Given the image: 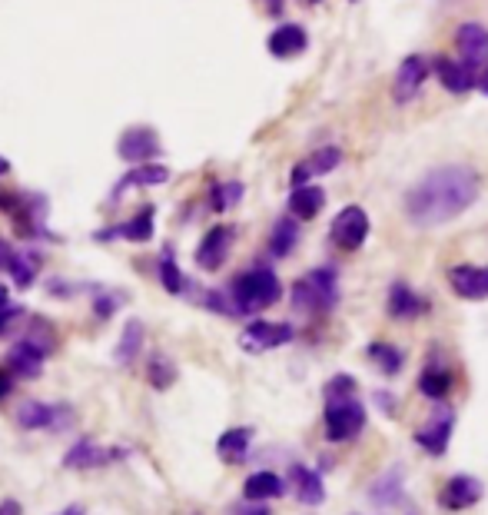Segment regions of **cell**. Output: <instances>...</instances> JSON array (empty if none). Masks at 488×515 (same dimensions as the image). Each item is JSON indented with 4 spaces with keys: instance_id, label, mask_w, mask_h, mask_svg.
I'll return each instance as SVG.
<instances>
[{
    "instance_id": "obj_1",
    "label": "cell",
    "mask_w": 488,
    "mask_h": 515,
    "mask_svg": "<svg viewBox=\"0 0 488 515\" xmlns=\"http://www.w3.org/2000/svg\"><path fill=\"white\" fill-rule=\"evenodd\" d=\"M479 193H482V177L472 167L452 163V167L429 170L406 193V216L419 230H435V226H445L455 216H462L479 200Z\"/></svg>"
},
{
    "instance_id": "obj_2",
    "label": "cell",
    "mask_w": 488,
    "mask_h": 515,
    "mask_svg": "<svg viewBox=\"0 0 488 515\" xmlns=\"http://www.w3.org/2000/svg\"><path fill=\"white\" fill-rule=\"evenodd\" d=\"M279 296H283V283H279V276L269 270V266L246 270L230 283V300L236 306V316H249V313H259V309H269L273 303H279Z\"/></svg>"
},
{
    "instance_id": "obj_3",
    "label": "cell",
    "mask_w": 488,
    "mask_h": 515,
    "mask_svg": "<svg viewBox=\"0 0 488 515\" xmlns=\"http://www.w3.org/2000/svg\"><path fill=\"white\" fill-rule=\"evenodd\" d=\"M339 303V276L332 266H319V270H309L303 280H296L293 286V306L303 309V313H332Z\"/></svg>"
},
{
    "instance_id": "obj_4",
    "label": "cell",
    "mask_w": 488,
    "mask_h": 515,
    "mask_svg": "<svg viewBox=\"0 0 488 515\" xmlns=\"http://www.w3.org/2000/svg\"><path fill=\"white\" fill-rule=\"evenodd\" d=\"M323 422H326V439L329 442H352L366 429V406L359 403L356 393L352 396H326L323 406Z\"/></svg>"
},
{
    "instance_id": "obj_5",
    "label": "cell",
    "mask_w": 488,
    "mask_h": 515,
    "mask_svg": "<svg viewBox=\"0 0 488 515\" xmlns=\"http://www.w3.org/2000/svg\"><path fill=\"white\" fill-rule=\"evenodd\" d=\"M17 426L20 429H50V432H64L67 426H74V409L64 403H40V399H24L17 409Z\"/></svg>"
},
{
    "instance_id": "obj_6",
    "label": "cell",
    "mask_w": 488,
    "mask_h": 515,
    "mask_svg": "<svg viewBox=\"0 0 488 515\" xmlns=\"http://www.w3.org/2000/svg\"><path fill=\"white\" fill-rule=\"evenodd\" d=\"M50 349H54L50 346V336L44 339L40 333H30L20 339V343H14V349L7 353V369L20 379H37Z\"/></svg>"
},
{
    "instance_id": "obj_7",
    "label": "cell",
    "mask_w": 488,
    "mask_h": 515,
    "mask_svg": "<svg viewBox=\"0 0 488 515\" xmlns=\"http://www.w3.org/2000/svg\"><path fill=\"white\" fill-rule=\"evenodd\" d=\"M329 240L336 243L339 250H359V246L369 240V213L356 203L342 206L329 226Z\"/></svg>"
},
{
    "instance_id": "obj_8",
    "label": "cell",
    "mask_w": 488,
    "mask_h": 515,
    "mask_svg": "<svg viewBox=\"0 0 488 515\" xmlns=\"http://www.w3.org/2000/svg\"><path fill=\"white\" fill-rule=\"evenodd\" d=\"M296 329L289 323H269V319H256L240 333V346L246 353H269V349H279L286 343H293Z\"/></svg>"
},
{
    "instance_id": "obj_9",
    "label": "cell",
    "mask_w": 488,
    "mask_h": 515,
    "mask_svg": "<svg viewBox=\"0 0 488 515\" xmlns=\"http://www.w3.org/2000/svg\"><path fill=\"white\" fill-rule=\"evenodd\" d=\"M485 496V486L469 472H459V476H452L449 482L442 486L439 492V506L445 512H462V509H472L479 506Z\"/></svg>"
},
{
    "instance_id": "obj_10",
    "label": "cell",
    "mask_w": 488,
    "mask_h": 515,
    "mask_svg": "<svg viewBox=\"0 0 488 515\" xmlns=\"http://www.w3.org/2000/svg\"><path fill=\"white\" fill-rule=\"evenodd\" d=\"M233 240H236L233 226H226V223L213 226V230L200 240V246H196V266L206 273L220 270V266L226 263V256H230V250H233Z\"/></svg>"
},
{
    "instance_id": "obj_11",
    "label": "cell",
    "mask_w": 488,
    "mask_h": 515,
    "mask_svg": "<svg viewBox=\"0 0 488 515\" xmlns=\"http://www.w3.org/2000/svg\"><path fill=\"white\" fill-rule=\"evenodd\" d=\"M429 74H432V60H425L419 54L402 60L396 70V80H392V97H396V103H409L419 97V90L425 80H429Z\"/></svg>"
},
{
    "instance_id": "obj_12",
    "label": "cell",
    "mask_w": 488,
    "mask_h": 515,
    "mask_svg": "<svg viewBox=\"0 0 488 515\" xmlns=\"http://www.w3.org/2000/svg\"><path fill=\"white\" fill-rule=\"evenodd\" d=\"M452 429H455V412L439 409L422 429H415V446L425 449L429 456H445V449L452 442Z\"/></svg>"
},
{
    "instance_id": "obj_13",
    "label": "cell",
    "mask_w": 488,
    "mask_h": 515,
    "mask_svg": "<svg viewBox=\"0 0 488 515\" xmlns=\"http://www.w3.org/2000/svg\"><path fill=\"white\" fill-rule=\"evenodd\" d=\"M445 276H449V286L459 300H488V266L459 263Z\"/></svg>"
},
{
    "instance_id": "obj_14",
    "label": "cell",
    "mask_w": 488,
    "mask_h": 515,
    "mask_svg": "<svg viewBox=\"0 0 488 515\" xmlns=\"http://www.w3.org/2000/svg\"><path fill=\"white\" fill-rule=\"evenodd\" d=\"M342 163V150L339 147H319L313 150L309 157H303L293 167V177H289V183L293 187H306L309 180H316V177H326V173H332Z\"/></svg>"
},
{
    "instance_id": "obj_15",
    "label": "cell",
    "mask_w": 488,
    "mask_h": 515,
    "mask_svg": "<svg viewBox=\"0 0 488 515\" xmlns=\"http://www.w3.org/2000/svg\"><path fill=\"white\" fill-rule=\"evenodd\" d=\"M455 47L472 70H482L488 64V30L482 24H462L455 30Z\"/></svg>"
},
{
    "instance_id": "obj_16",
    "label": "cell",
    "mask_w": 488,
    "mask_h": 515,
    "mask_svg": "<svg viewBox=\"0 0 488 515\" xmlns=\"http://www.w3.org/2000/svg\"><path fill=\"white\" fill-rule=\"evenodd\" d=\"M432 70L439 74L442 87L449 90V94H469L472 87H479V77H475V70L459 60H449V57H435L432 60Z\"/></svg>"
},
{
    "instance_id": "obj_17",
    "label": "cell",
    "mask_w": 488,
    "mask_h": 515,
    "mask_svg": "<svg viewBox=\"0 0 488 515\" xmlns=\"http://www.w3.org/2000/svg\"><path fill=\"white\" fill-rule=\"evenodd\" d=\"M123 452L120 449H103L100 442H93V439H80L70 446V452L64 456V466L67 469H100V466H107L110 459H120Z\"/></svg>"
},
{
    "instance_id": "obj_18",
    "label": "cell",
    "mask_w": 488,
    "mask_h": 515,
    "mask_svg": "<svg viewBox=\"0 0 488 515\" xmlns=\"http://www.w3.org/2000/svg\"><path fill=\"white\" fill-rule=\"evenodd\" d=\"M117 153L130 163H143V160H150V157H157V153H160V140L150 127H133L120 137Z\"/></svg>"
},
{
    "instance_id": "obj_19",
    "label": "cell",
    "mask_w": 488,
    "mask_h": 515,
    "mask_svg": "<svg viewBox=\"0 0 488 515\" xmlns=\"http://www.w3.org/2000/svg\"><path fill=\"white\" fill-rule=\"evenodd\" d=\"M386 309H389V316H392V319H406V323H409V319L425 316L432 306H429V300H422V296L415 293L412 286H406V283H392Z\"/></svg>"
},
{
    "instance_id": "obj_20",
    "label": "cell",
    "mask_w": 488,
    "mask_h": 515,
    "mask_svg": "<svg viewBox=\"0 0 488 515\" xmlns=\"http://www.w3.org/2000/svg\"><path fill=\"white\" fill-rule=\"evenodd\" d=\"M306 44H309V37H306L303 27H299V24H283V27H276L273 34H269L266 50L273 57H279V60H289V57L303 54Z\"/></svg>"
},
{
    "instance_id": "obj_21",
    "label": "cell",
    "mask_w": 488,
    "mask_h": 515,
    "mask_svg": "<svg viewBox=\"0 0 488 515\" xmlns=\"http://www.w3.org/2000/svg\"><path fill=\"white\" fill-rule=\"evenodd\" d=\"M289 482H293V492L303 506H319V502L326 499V486H323V479H319L316 469L299 466L296 462V466L289 469Z\"/></svg>"
},
{
    "instance_id": "obj_22",
    "label": "cell",
    "mask_w": 488,
    "mask_h": 515,
    "mask_svg": "<svg viewBox=\"0 0 488 515\" xmlns=\"http://www.w3.org/2000/svg\"><path fill=\"white\" fill-rule=\"evenodd\" d=\"M253 436L256 432L249 426H233L226 429L220 442H216V452H220L223 462H230V466H240V462L249 459V446H253Z\"/></svg>"
},
{
    "instance_id": "obj_23",
    "label": "cell",
    "mask_w": 488,
    "mask_h": 515,
    "mask_svg": "<svg viewBox=\"0 0 488 515\" xmlns=\"http://www.w3.org/2000/svg\"><path fill=\"white\" fill-rule=\"evenodd\" d=\"M283 492H286V479L276 476V472H269V469H259L243 482V499L246 502H269V499H279Z\"/></svg>"
},
{
    "instance_id": "obj_24",
    "label": "cell",
    "mask_w": 488,
    "mask_h": 515,
    "mask_svg": "<svg viewBox=\"0 0 488 515\" xmlns=\"http://www.w3.org/2000/svg\"><path fill=\"white\" fill-rule=\"evenodd\" d=\"M323 206H326V193L313 187V183L293 187V193H289V213H293L296 220H316Z\"/></svg>"
},
{
    "instance_id": "obj_25",
    "label": "cell",
    "mask_w": 488,
    "mask_h": 515,
    "mask_svg": "<svg viewBox=\"0 0 488 515\" xmlns=\"http://www.w3.org/2000/svg\"><path fill=\"white\" fill-rule=\"evenodd\" d=\"M110 236H123V240L130 243H147L153 240V206H143V210L127 220L117 230H107V233H97V240H110Z\"/></svg>"
},
{
    "instance_id": "obj_26",
    "label": "cell",
    "mask_w": 488,
    "mask_h": 515,
    "mask_svg": "<svg viewBox=\"0 0 488 515\" xmlns=\"http://www.w3.org/2000/svg\"><path fill=\"white\" fill-rule=\"evenodd\" d=\"M455 386V376L449 373L445 366H425L422 376H419V393L425 399H432V403H442V399H449Z\"/></svg>"
},
{
    "instance_id": "obj_27",
    "label": "cell",
    "mask_w": 488,
    "mask_h": 515,
    "mask_svg": "<svg viewBox=\"0 0 488 515\" xmlns=\"http://www.w3.org/2000/svg\"><path fill=\"white\" fill-rule=\"evenodd\" d=\"M170 180V170L163 167V163H140L137 170H130L127 177L117 183V190H113V197H120L127 187H160V183Z\"/></svg>"
},
{
    "instance_id": "obj_28",
    "label": "cell",
    "mask_w": 488,
    "mask_h": 515,
    "mask_svg": "<svg viewBox=\"0 0 488 515\" xmlns=\"http://www.w3.org/2000/svg\"><path fill=\"white\" fill-rule=\"evenodd\" d=\"M296 243H299V223H296V216H283L276 226H273V233H269V253L273 256H289L296 250Z\"/></svg>"
},
{
    "instance_id": "obj_29",
    "label": "cell",
    "mask_w": 488,
    "mask_h": 515,
    "mask_svg": "<svg viewBox=\"0 0 488 515\" xmlns=\"http://www.w3.org/2000/svg\"><path fill=\"white\" fill-rule=\"evenodd\" d=\"M369 359L379 366V373L382 376H399L402 373V366H406V356H402V349L399 346H392V343H369Z\"/></svg>"
},
{
    "instance_id": "obj_30",
    "label": "cell",
    "mask_w": 488,
    "mask_h": 515,
    "mask_svg": "<svg viewBox=\"0 0 488 515\" xmlns=\"http://www.w3.org/2000/svg\"><path fill=\"white\" fill-rule=\"evenodd\" d=\"M143 349V323L140 319H127L120 333V343H117V363L120 366H133V359L140 356Z\"/></svg>"
},
{
    "instance_id": "obj_31",
    "label": "cell",
    "mask_w": 488,
    "mask_h": 515,
    "mask_svg": "<svg viewBox=\"0 0 488 515\" xmlns=\"http://www.w3.org/2000/svg\"><path fill=\"white\" fill-rule=\"evenodd\" d=\"M399 492H402V469L396 466V469H389L379 482H372L369 499L376 502V506H396Z\"/></svg>"
},
{
    "instance_id": "obj_32",
    "label": "cell",
    "mask_w": 488,
    "mask_h": 515,
    "mask_svg": "<svg viewBox=\"0 0 488 515\" xmlns=\"http://www.w3.org/2000/svg\"><path fill=\"white\" fill-rule=\"evenodd\" d=\"M10 276H14V283L20 290H27L30 283H34V276L40 270V256L30 253V250H14V260H10Z\"/></svg>"
},
{
    "instance_id": "obj_33",
    "label": "cell",
    "mask_w": 488,
    "mask_h": 515,
    "mask_svg": "<svg viewBox=\"0 0 488 515\" xmlns=\"http://www.w3.org/2000/svg\"><path fill=\"white\" fill-rule=\"evenodd\" d=\"M243 200V183L240 180H230V183H216L213 193H210V206L216 213H226L230 206H236Z\"/></svg>"
},
{
    "instance_id": "obj_34",
    "label": "cell",
    "mask_w": 488,
    "mask_h": 515,
    "mask_svg": "<svg viewBox=\"0 0 488 515\" xmlns=\"http://www.w3.org/2000/svg\"><path fill=\"white\" fill-rule=\"evenodd\" d=\"M147 379H150L153 389H170L176 383V366L163 353H153L150 369H147Z\"/></svg>"
},
{
    "instance_id": "obj_35",
    "label": "cell",
    "mask_w": 488,
    "mask_h": 515,
    "mask_svg": "<svg viewBox=\"0 0 488 515\" xmlns=\"http://www.w3.org/2000/svg\"><path fill=\"white\" fill-rule=\"evenodd\" d=\"M160 280H163V290L173 293V296H180L186 290V280H183L180 266L173 263L170 253H163V260H160Z\"/></svg>"
},
{
    "instance_id": "obj_36",
    "label": "cell",
    "mask_w": 488,
    "mask_h": 515,
    "mask_svg": "<svg viewBox=\"0 0 488 515\" xmlns=\"http://www.w3.org/2000/svg\"><path fill=\"white\" fill-rule=\"evenodd\" d=\"M356 393V379H352L349 373H339V376H332L326 389H323V396H352Z\"/></svg>"
},
{
    "instance_id": "obj_37",
    "label": "cell",
    "mask_w": 488,
    "mask_h": 515,
    "mask_svg": "<svg viewBox=\"0 0 488 515\" xmlns=\"http://www.w3.org/2000/svg\"><path fill=\"white\" fill-rule=\"evenodd\" d=\"M20 316H24V309L20 306H10V303L0 306V336H4L14 323H20Z\"/></svg>"
},
{
    "instance_id": "obj_38",
    "label": "cell",
    "mask_w": 488,
    "mask_h": 515,
    "mask_svg": "<svg viewBox=\"0 0 488 515\" xmlns=\"http://www.w3.org/2000/svg\"><path fill=\"white\" fill-rule=\"evenodd\" d=\"M10 389H14V373H4V369H0V403L10 396Z\"/></svg>"
},
{
    "instance_id": "obj_39",
    "label": "cell",
    "mask_w": 488,
    "mask_h": 515,
    "mask_svg": "<svg viewBox=\"0 0 488 515\" xmlns=\"http://www.w3.org/2000/svg\"><path fill=\"white\" fill-rule=\"evenodd\" d=\"M10 260H14V250H10L4 240H0V270H7Z\"/></svg>"
},
{
    "instance_id": "obj_40",
    "label": "cell",
    "mask_w": 488,
    "mask_h": 515,
    "mask_svg": "<svg viewBox=\"0 0 488 515\" xmlns=\"http://www.w3.org/2000/svg\"><path fill=\"white\" fill-rule=\"evenodd\" d=\"M20 512H24V509H20V502H14V499L0 506V515H20Z\"/></svg>"
},
{
    "instance_id": "obj_41",
    "label": "cell",
    "mask_w": 488,
    "mask_h": 515,
    "mask_svg": "<svg viewBox=\"0 0 488 515\" xmlns=\"http://www.w3.org/2000/svg\"><path fill=\"white\" fill-rule=\"evenodd\" d=\"M479 90L488 97V64L482 67V74H479Z\"/></svg>"
},
{
    "instance_id": "obj_42",
    "label": "cell",
    "mask_w": 488,
    "mask_h": 515,
    "mask_svg": "<svg viewBox=\"0 0 488 515\" xmlns=\"http://www.w3.org/2000/svg\"><path fill=\"white\" fill-rule=\"evenodd\" d=\"M60 515H83V509H80V506H70V509H64Z\"/></svg>"
},
{
    "instance_id": "obj_43",
    "label": "cell",
    "mask_w": 488,
    "mask_h": 515,
    "mask_svg": "<svg viewBox=\"0 0 488 515\" xmlns=\"http://www.w3.org/2000/svg\"><path fill=\"white\" fill-rule=\"evenodd\" d=\"M7 170H10V163H7L4 157H0V177H4V173H7Z\"/></svg>"
},
{
    "instance_id": "obj_44",
    "label": "cell",
    "mask_w": 488,
    "mask_h": 515,
    "mask_svg": "<svg viewBox=\"0 0 488 515\" xmlns=\"http://www.w3.org/2000/svg\"><path fill=\"white\" fill-rule=\"evenodd\" d=\"M246 515H269V512H266V509H263V506H259V509H249V512H246Z\"/></svg>"
},
{
    "instance_id": "obj_45",
    "label": "cell",
    "mask_w": 488,
    "mask_h": 515,
    "mask_svg": "<svg viewBox=\"0 0 488 515\" xmlns=\"http://www.w3.org/2000/svg\"><path fill=\"white\" fill-rule=\"evenodd\" d=\"M313 4H316V0H313Z\"/></svg>"
}]
</instances>
